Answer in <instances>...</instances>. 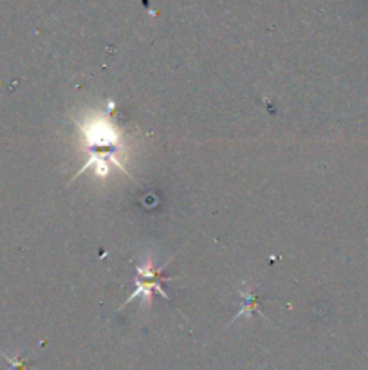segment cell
<instances>
[{"instance_id": "obj_1", "label": "cell", "mask_w": 368, "mask_h": 370, "mask_svg": "<svg viewBox=\"0 0 368 370\" xmlns=\"http://www.w3.org/2000/svg\"><path fill=\"white\" fill-rule=\"evenodd\" d=\"M172 262V260H168V262L161 264V266H156V260H153L152 255H146L145 262L143 264H136V291L132 292V295L127 298V300L121 304V307L118 309L116 313H120V311H123L127 305L132 304L136 298H145V309H150V305H152V296L153 292H159V295L165 298V300H170V296L166 295L165 291H163L161 288V282L163 280H168L163 276V271L166 269V266Z\"/></svg>"}, {"instance_id": "obj_2", "label": "cell", "mask_w": 368, "mask_h": 370, "mask_svg": "<svg viewBox=\"0 0 368 370\" xmlns=\"http://www.w3.org/2000/svg\"><path fill=\"white\" fill-rule=\"evenodd\" d=\"M239 295L242 298V305H240V311L236 313V316H233V320L229 321V325L235 323L239 318H251L253 314L257 313L258 316L265 318L264 313L260 311V295L257 291H246V289H239Z\"/></svg>"}, {"instance_id": "obj_3", "label": "cell", "mask_w": 368, "mask_h": 370, "mask_svg": "<svg viewBox=\"0 0 368 370\" xmlns=\"http://www.w3.org/2000/svg\"><path fill=\"white\" fill-rule=\"evenodd\" d=\"M2 356L9 363V370H30V359L25 358V356H20V354L9 356L6 352H2Z\"/></svg>"}]
</instances>
